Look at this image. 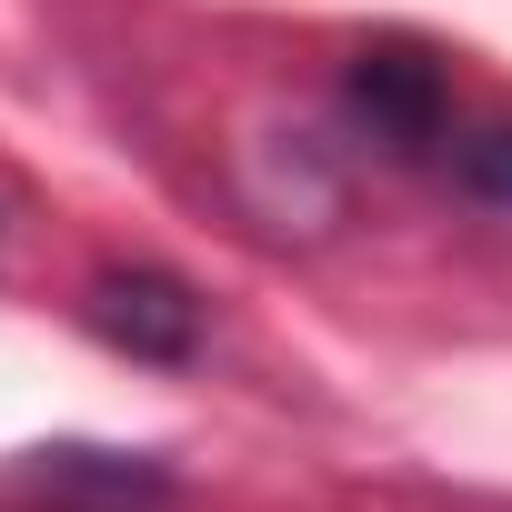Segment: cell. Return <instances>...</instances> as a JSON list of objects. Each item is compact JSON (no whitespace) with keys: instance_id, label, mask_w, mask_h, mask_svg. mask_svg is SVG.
<instances>
[{"instance_id":"6da1fadb","label":"cell","mask_w":512,"mask_h":512,"mask_svg":"<svg viewBox=\"0 0 512 512\" xmlns=\"http://www.w3.org/2000/svg\"><path fill=\"white\" fill-rule=\"evenodd\" d=\"M201 322H211V302H201L181 272L121 262V272L91 282V332H101L111 352H131V362H191V352H201Z\"/></svg>"},{"instance_id":"7a4b0ae2","label":"cell","mask_w":512,"mask_h":512,"mask_svg":"<svg viewBox=\"0 0 512 512\" xmlns=\"http://www.w3.org/2000/svg\"><path fill=\"white\" fill-rule=\"evenodd\" d=\"M342 101L372 121V141H392V151H422V141H442V61L432 51H412V41H372V51H352V71H342Z\"/></svg>"},{"instance_id":"3957f363","label":"cell","mask_w":512,"mask_h":512,"mask_svg":"<svg viewBox=\"0 0 512 512\" xmlns=\"http://www.w3.org/2000/svg\"><path fill=\"white\" fill-rule=\"evenodd\" d=\"M31 482H41V492H101V502L161 492L151 452H81V442H61V452H31Z\"/></svg>"},{"instance_id":"277c9868","label":"cell","mask_w":512,"mask_h":512,"mask_svg":"<svg viewBox=\"0 0 512 512\" xmlns=\"http://www.w3.org/2000/svg\"><path fill=\"white\" fill-rule=\"evenodd\" d=\"M452 171H462V191H482V201L512 211V131H472V141L452 151Z\"/></svg>"}]
</instances>
